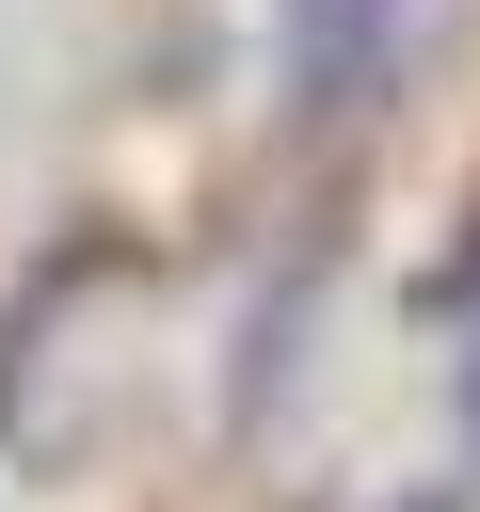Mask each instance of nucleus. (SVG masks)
Masks as SVG:
<instances>
[{"instance_id":"nucleus-1","label":"nucleus","mask_w":480,"mask_h":512,"mask_svg":"<svg viewBox=\"0 0 480 512\" xmlns=\"http://www.w3.org/2000/svg\"><path fill=\"white\" fill-rule=\"evenodd\" d=\"M384 16H400V0H288V80H304V96H352L368 48H384Z\"/></svg>"}]
</instances>
